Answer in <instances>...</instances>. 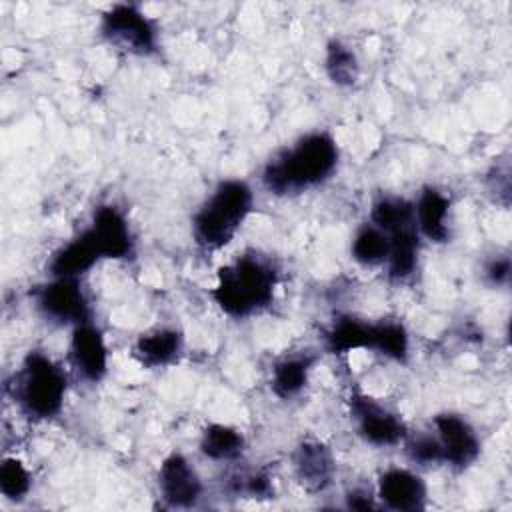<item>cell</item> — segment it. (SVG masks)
Returning a JSON list of instances; mask_svg holds the SVG:
<instances>
[{"mask_svg": "<svg viewBox=\"0 0 512 512\" xmlns=\"http://www.w3.org/2000/svg\"><path fill=\"white\" fill-rule=\"evenodd\" d=\"M370 350L394 360L406 362L408 358V332L400 322L380 320L372 322V346Z\"/></svg>", "mask_w": 512, "mask_h": 512, "instance_id": "cell-22", "label": "cell"}, {"mask_svg": "<svg viewBox=\"0 0 512 512\" xmlns=\"http://www.w3.org/2000/svg\"><path fill=\"white\" fill-rule=\"evenodd\" d=\"M312 364H314V358L308 354H294V356L280 358L272 368V378H270L272 392L282 400L298 396L308 382Z\"/></svg>", "mask_w": 512, "mask_h": 512, "instance_id": "cell-18", "label": "cell"}, {"mask_svg": "<svg viewBox=\"0 0 512 512\" xmlns=\"http://www.w3.org/2000/svg\"><path fill=\"white\" fill-rule=\"evenodd\" d=\"M182 352V334L174 328H156L142 334L134 344L136 360L146 368H158L174 362Z\"/></svg>", "mask_w": 512, "mask_h": 512, "instance_id": "cell-17", "label": "cell"}, {"mask_svg": "<svg viewBox=\"0 0 512 512\" xmlns=\"http://www.w3.org/2000/svg\"><path fill=\"white\" fill-rule=\"evenodd\" d=\"M32 486L30 472L18 458H4L0 464V492L8 500H22Z\"/></svg>", "mask_w": 512, "mask_h": 512, "instance_id": "cell-25", "label": "cell"}, {"mask_svg": "<svg viewBox=\"0 0 512 512\" xmlns=\"http://www.w3.org/2000/svg\"><path fill=\"white\" fill-rule=\"evenodd\" d=\"M100 248L102 258H128L134 252V240L124 214L110 204L98 206L88 228Z\"/></svg>", "mask_w": 512, "mask_h": 512, "instance_id": "cell-12", "label": "cell"}, {"mask_svg": "<svg viewBox=\"0 0 512 512\" xmlns=\"http://www.w3.org/2000/svg\"><path fill=\"white\" fill-rule=\"evenodd\" d=\"M378 498L390 510L416 512L426 506V484L406 468H388L378 478Z\"/></svg>", "mask_w": 512, "mask_h": 512, "instance_id": "cell-11", "label": "cell"}, {"mask_svg": "<svg viewBox=\"0 0 512 512\" xmlns=\"http://www.w3.org/2000/svg\"><path fill=\"white\" fill-rule=\"evenodd\" d=\"M390 250H388V276L392 280H406L412 276L418 264L420 252V232L416 222L404 224L392 232H388Z\"/></svg>", "mask_w": 512, "mask_h": 512, "instance_id": "cell-16", "label": "cell"}, {"mask_svg": "<svg viewBox=\"0 0 512 512\" xmlns=\"http://www.w3.org/2000/svg\"><path fill=\"white\" fill-rule=\"evenodd\" d=\"M102 258L90 230L80 232L68 244L54 252L48 272L52 278H80Z\"/></svg>", "mask_w": 512, "mask_h": 512, "instance_id": "cell-13", "label": "cell"}, {"mask_svg": "<svg viewBox=\"0 0 512 512\" xmlns=\"http://www.w3.org/2000/svg\"><path fill=\"white\" fill-rule=\"evenodd\" d=\"M350 412L358 434L374 446H394L406 438V426L400 416L378 404L366 394L350 396Z\"/></svg>", "mask_w": 512, "mask_h": 512, "instance_id": "cell-7", "label": "cell"}, {"mask_svg": "<svg viewBox=\"0 0 512 512\" xmlns=\"http://www.w3.org/2000/svg\"><path fill=\"white\" fill-rule=\"evenodd\" d=\"M66 376L42 352H30L16 376L14 398L20 410L34 420L54 418L64 404Z\"/></svg>", "mask_w": 512, "mask_h": 512, "instance_id": "cell-4", "label": "cell"}, {"mask_svg": "<svg viewBox=\"0 0 512 512\" xmlns=\"http://www.w3.org/2000/svg\"><path fill=\"white\" fill-rule=\"evenodd\" d=\"M434 428L446 464L464 470L476 462L480 454V442L474 428L462 416L452 412L436 414Z\"/></svg>", "mask_w": 512, "mask_h": 512, "instance_id": "cell-8", "label": "cell"}, {"mask_svg": "<svg viewBox=\"0 0 512 512\" xmlns=\"http://www.w3.org/2000/svg\"><path fill=\"white\" fill-rule=\"evenodd\" d=\"M324 70L336 86H352L358 80L360 66L350 46H346L340 40H330L326 44Z\"/></svg>", "mask_w": 512, "mask_h": 512, "instance_id": "cell-23", "label": "cell"}, {"mask_svg": "<svg viewBox=\"0 0 512 512\" xmlns=\"http://www.w3.org/2000/svg\"><path fill=\"white\" fill-rule=\"evenodd\" d=\"M70 358L76 372L88 382H100L108 370V348L102 332L90 322L74 326Z\"/></svg>", "mask_w": 512, "mask_h": 512, "instance_id": "cell-10", "label": "cell"}, {"mask_svg": "<svg viewBox=\"0 0 512 512\" xmlns=\"http://www.w3.org/2000/svg\"><path fill=\"white\" fill-rule=\"evenodd\" d=\"M370 220L382 232H392L404 224L416 222L414 204L398 196H382L372 204Z\"/></svg>", "mask_w": 512, "mask_h": 512, "instance_id": "cell-24", "label": "cell"}, {"mask_svg": "<svg viewBox=\"0 0 512 512\" xmlns=\"http://www.w3.org/2000/svg\"><path fill=\"white\" fill-rule=\"evenodd\" d=\"M346 506L352 508V510H372V508H378L374 498L368 492H364V490H352L346 496Z\"/></svg>", "mask_w": 512, "mask_h": 512, "instance_id": "cell-29", "label": "cell"}, {"mask_svg": "<svg viewBox=\"0 0 512 512\" xmlns=\"http://www.w3.org/2000/svg\"><path fill=\"white\" fill-rule=\"evenodd\" d=\"M406 454L412 462L418 464H438L444 462L442 446L436 434H416L406 442Z\"/></svg>", "mask_w": 512, "mask_h": 512, "instance_id": "cell-26", "label": "cell"}, {"mask_svg": "<svg viewBox=\"0 0 512 512\" xmlns=\"http://www.w3.org/2000/svg\"><path fill=\"white\" fill-rule=\"evenodd\" d=\"M336 164V140L328 132H310L264 166L262 182L276 196L296 194L326 182L334 174Z\"/></svg>", "mask_w": 512, "mask_h": 512, "instance_id": "cell-1", "label": "cell"}, {"mask_svg": "<svg viewBox=\"0 0 512 512\" xmlns=\"http://www.w3.org/2000/svg\"><path fill=\"white\" fill-rule=\"evenodd\" d=\"M448 210L450 200L436 188H424L414 204V218L418 232L432 242H446L450 236L448 230Z\"/></svg>", "mask_w": 512, "mask_h": 512, "instance_id": "cell-15", "label": "cell"}, {"mask_svg": "<svg viewBox=\"0 0 512 512\" xmlns=\"http://www.w3.org/2000/svg\"><path fill=\"white\" fill-rule=\"evenodd\" d=\"M158 486L164 502L172 508H192L202 496V482L196 470L176 452L162 460Z\"/></svg>", "mask_w": 512, "mask_h": 512, "instance_id": "cell-9", "label": "cell"}, {"mask_svg": "<svg viewBox=\"0 0 512 512\" xmlns=\"http://www.w3.org/2000/svg\"><path fill=\"white\" fill-rule=\"evenodd\" d=\"M200 450L210 460H234L244 450V436L226 424H210L200 438Z\"/></svg>", "mask_w": 512, "mask_h": 512, "instance_id": "cell-20", "label": "cell"}, {"mask_svg": "<svg viewBox=\"0 0 512 512\" xmlns=\"http://www.w3.org/2000/svg\"><path fill=\"white\" fill-rule=\"evenodd\" d=\"M486 278L490 284L500 286L506 284L510 278V260L508 258H494L488 266H486Z\"/></svg>", "mask_w": 512, "mask_h": 512, "instance_id": "cell-28", "label": "cell"}, {"mask_svg": "<svg viewBox=\"0 0 512 512\" xmlns=\"http://www.w3.org/2000/svg\"><path fill=\"white\" fill-rule=\"evenodd\" d=\"M294 470L302 486L318 492L330 484L334 474V460L324 444L308 440L296 448Z\"/></svg>", "mask_w": 512, "mask_h": 512, "instance_id": "cell-14", "label": "cell"}, {"mask_svg": "<svg viewBox=\"0 0 512 512\" xmlns=\"http://www.w3.org/2000/svg\"><path fill=\"white\" fill-rule=\"evenodd\" d=\"M326 346L334 354H348L352 350H370L372 346V322H364L352 316L338 318L326 332Z\"/></svg>", "mask_w": 512, "mask_h": 512, "instance_id": "cell-19", "label": "cell"}, {"mask_svg": "<svg viewBox=\"0 0 512 512\" xmlns=\"http://www.w3.org/2000/svg\"><path fill=\"white\" fill-rule=\"evenodd\" d=\"M240 492L248 494L250 498H270L272 496V482L268 476L264 474H252V476H246L244 482L238 486Z\"/></svg>", "mask_w": 512, "mask_h": 512, "instance_id": "cell-27", "label": "cell"}, {"mask_svg": "<svg viewBox=\"0 0 512 512\" xmlns=\"http://www.w3.org/2000/svg\"><path fill=\"white\" fill-rule=\"evenodd\" d=\"M278 272L270 260L258 254H244L216 274L212 298L232 318H248L274 300Z\"/></svg>", "mask_w": 512, "mask_h": 512, "instance_id": "cell-2", "label": "cell"}, {"mask_svg": "<svg viewBox=\"0 0 512 512\" xmlns=\"http://www.w3.org/2000/svg\"><path fill=\"white\" fill-rule=\"evenodd\" d=\"M390 250V238L374 224H364L352 240V258L362 266H380L386 262Z\"/></svg>", "mask_w": 512, "mask_h": 512, "instance_id": "cell-21", "label": "cell"}, {"mask_svg": "<svg viewBox=\"0 0 512 512\" xmlns=\"http://www.w3.org/2000/svg\"><path fill=\"white\" fill-rule=\"evenodd\" d=\"M36 306L46 320L60 326L90 322V306L78 278H52L36 290Z\"/></svg>", "mask_w": 512, "mask_h": 512, "instance_id": "cell-6", "label": "cell"}, {"mask_svg": "<svg viewBox=\"0 0 512 512\" xmlns=\"http://www.w3.org/2000/svg\"><path fill=\"white\" fill-rule=\"evenodd\" d=\"M102 36L132 54L148 56L158 46V34L152 20L136 4H114L100 22Z\"/></svg>", "mask_w": 512, "mask_h": 512, "instance_id": "cell-5", "label": "cell"}, {"mask_svg": "<svg viewBox=\"0 0 512 512\" xmlns=\"http://www.w3.org/2000/svg\"><path fill=\"white\" fill-rule=\"evenodd\" d=\"M254 194L244 180H222L192 218V234L200 248L226 246L252 212Z\"/></svg>", "mask_w": 512, "mask_h": 512, "instance_id": "cell-3", "label": "cell"}]
</instances>
